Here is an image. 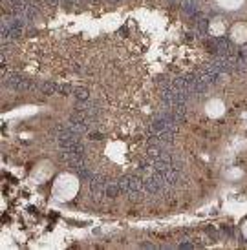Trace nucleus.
<instances>
[{
    "mask_svg": "<svg viewBox=\"0 0 247 250\" xmlns=\"http://www.w3.org/2000/svg\"><path fill=\"white\" fill-rule=\"evenodd\" d=\"M246 236H247V225H246Z\"/></svg>",
    "mask_w": 247,
    "mask_h": 250,
    "instance_id": "3",
    "label": "nucleus"
},
{
    "mask_svg": "<svg viewBox=\"0 0 247 250\" xmlns=\"http://www.w3.org/2000/svg\"><path fill=\"white\" fill-rule=\"evenodd\" d=\"M244 0H218V4L222 7H227V9H236V7H240V4Z\"/></svg>",
    "mask_w": 247,
    "mask_h": 250,
    "instance_id": "2",
    "label": "nucleus"
},
{
    "mask_svg": "<svg viewBox=\"0 0 247 250\" xmlns=\"http://www.w3.org/2000/svg\"><path fill=\"white\" fill-rule=\"evenodd\" d=\"M233 39L236 42L247 41V24H236L233 29Z\"/></svg>",
    "mask_w": 247,
    "mask_h": 250,
    "instance_id": "1",
    "label": "nucleus"
}]
</instances>
